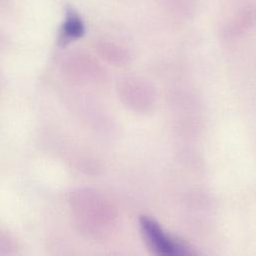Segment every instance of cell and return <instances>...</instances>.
I'll list each match as a JSON object with an SVG mask.
<instances>
[{
	"mask_svg": "<svg viewBox=\"0 0 256 256\" xmlns=\"http://www.w3.org/2000/svg\"><path fill=\"white\" fill-rule=\"evenodd\" d=\"M140 226L144 238L155 253L167 256H179L187 254L186 247L170 237L161 226L149 217H141Z\"/></svg>",
	"mask_w": 256,
	"mask_h": 256,
	"instance_id": "1",
	"label": "cell"
},
{
	"mask_svg": "<svg viewBox=\"0 0 256 256\" xmlns=\"http://www.w3.org/2000/svg\"><path fill=\"white\" fill-rule=\"evenodd\" d=\"M84 31L85 26L81 17L73 8L68 7L60 31V42L62 44H66L78 39L84 34Z\"/></svg>",
	"mask_w": 256,
	"mask_h": 256,
	"instance_id": "2",
	"label": "cell"
}]
</instances>
